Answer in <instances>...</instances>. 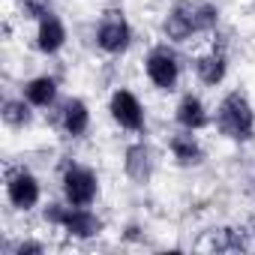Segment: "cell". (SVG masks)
Here are the masks:
<instances>
[{"label": "cell", "mask_w": 255, "mask_h": 255, "mask_svg": "<svg viewBox=\"0 0 255 255\" xmlns=\"http://www.w3.org/2000/svg\"><path fill=\"white\" fill-rule=\"evenodd\" d=\"M210 126L219 132V138L234 141V144H246L255 138V105L249 102V96L243 90H228L216 102Z\"/></svg>", "instance_id": "1"}, {"label": "cell", "mask_w": 255, "mask_h": 255, "mask_svg": "<svg viewBox=\"0 0 255 255\" xmlns=\"http://www.w3.org/2000/svg\"><path fill=\"white\" fill-rule=\"evenodd\" d=\"M144 78L153 90L159 93H174L180 87V78H183V66H180V57L177 51L171 48V42H162V45H153L147 54H144Z\"/></svg>", "instance_id": "2"}, {"label": "cell", "mask_w": 255, "mask_h": 255, "mask_svg": "<svg viewBox=\"0 0 255 255\" xmlns=\"http://www.w3.org/2000/svg\"><path fill=\"white\" fill-rule=\"evenodd\" d=\"M93 42L105 57H123L135 42V30L120 9H108L99 15V21L93 27Z\"/></svg>", "instance_id": "3"}, {"label": "cell", "mask_w": 255, "mask_h": 255, "mask_svg": "<svg viewBox=\"0 0 255 255\" xmlns=\"http://www.w3.org/2000/svg\"><path fill=\"white\" fill-rule=\"evenodd\" d=\"M99 174L90 165H81L75 159H69L60 171V195L66 204L72 207H93L99 198Z\"/></svg>", "instance_id": "4"}, {"label": "cell", "mask_w": 255, "mask_h": 255, "mask_svg": "<svg viewBox=\"0 0 255 255\" xmlns=\"http://www.w3.org/2000/svg\"><path fill=\"white\" fill-rule=\"evenodd\" d=\"M108 117L114 120L117 129L123 132H144L147 129V105L132 87H114L108 96Z\"/></svg>", "instance_id": "5"}, {"label": "cell", "mask_w": 255, "mask_h": 255, "mask_svg": "<svg viewBox=\"0 0 255 255\" xmlns=\"http://www.w3.org/2000/svg\"><path fill=\"white\" fill-rule=\"evenodd\" d=\"M6 201L18 213H30L42 207V180L24 165L6 168Z\"/></svg>", "instance_id": "6"}, {"label": "cell", "mask_w": 255, "mask_h": 255, "mask_svg": "<svg viewBox=\"0 0 255 255\" xmlns=\"http://www.w3.org/2000/svg\"><path fill=\"white\" fill-rule=\"evenodd\" d=\"M159 30H162V39L171 45H186V42H192V36H201L198 24H195V0H177L165 12Z\"/></svg>", "instance_id": "7"}, {"label": "cell", "mask_w": 255, "mask_h": 255, "mask_svg": "<svg viewBox=\"0 0 255 255\" xmlns=\"http://www.w3.org/2000/svg\"><path fill=\"white\" fill-rule=\"evenodd\" d=\"M90 123H93V114H90V105L81 96H69L57 105V126L66 138L81 141L90 132Z\"/></svg>", "instance_id": "8"}, {"label": "cell", "mask_w": 255, "mask_h": 255, "mask_svg": "<svg viewBox=\"0 0 255 255\" xmlns=\"http://www.w3.org/2000/svg\"><path fill=\"white\" fill-rule=\"evenodd\" d=\"M69 42V27L66 21L57 15V12H48L45 18L36 21V30H33V45L42 57H57Z\"/></svg>", "instance_id": "9"}, {"label": "cell", "mask_w": 255, "mask_h": 255, "mask_svg": "<svg viewBox=\"0 0 255 255\" xmlns=\"http://www.w3.org/2000/svg\"><path fill=\"white\" fill-rule=\"evenodd\" d=\"M123 174L135 186H144L156 174V150L147 141H132L123 150Z\"/></svg>", "instance_id": "10"}, {"label": "cell", "mask_w": 255, "mask_h": 255, "mask_svg": "<svg viewBox=\"0 0 255 255\" xmlns=\"http://www.w3.org/2000/svg\"><path fill=\"white\" fill-rule=\"evenodd\" d=\"M102 228H105V222H102L99 213H93L90 207H72V204H69V207H66V216H63V222H60L57 231H63L69 240L87 243V240L99 237Z\"/></svg>", "instance_id": "11"}, {"label": "cell", "mask_w": 255, "mask_h": 255, "mask_svg": "<svg viewBox=\"0 0 255 255\" xmlns=\"http://www.w3.org/2000/svg\"><path fill=\"white\" fill-rule=\"evenodd\" d=\"M168 153H171V162L177 168H198L207 159V150H204V144L198 141V135L192 129L171 132L168 135Z\"/></svg>", "instance_id": "12"}, {"label": "cell", "mask_w": 255, "mask_h": 255, "mask_svg": "<svg viewBox=\"0 0 255 255\" xmlns=\"http://www.w3.org/2000/svg\"><path fill=\"white\" fill-rule=\"evenodd\" d=\"M174 123L180 129H192V132H201L213 123V111L207 108V102L198 96V93H183L174 105Z\"/></svg>", "instance_id": "13"}, {"label": "cell", "mask_w": 255, "mask_h": 255, "mask_svg": "<svg viewBox=\"0 0 255 255\" xmlns=\"http://www.w3.org/2000/svg\"><path fill=\"white\" fill-rule=\"evenodd\" d=\"M21 96H24L36 111H48V108H54L57 99H60V81H57L54 75H48V72L33 75V78H27V81L21 84Z\"/></svg>", "instance_id": "14"}, {"label": "cell", "mask_w": 255, "mask_h": 255, "mask_svg": "<svg viewBox=\"0 0 255 255\" xmlns=\"http://www.w3.org/2000/svg\"><path fill=\"white\" fill-rule=\"evenodd\" d=\"M192 69H195V78H198L204 87H219V84L228 78V54L213 45V48H207V51H201V54L195 57Z\"/></svg>", "instance_id": "15"}, {"label": "cell", "mask_w": 255, "mask_h": 255, "mask_svg": "<svg viewBox=\"0 0 255 255\" xmlns=\"http://www.w3.org/2000/svg\"><path fill=\"white\" fill-rule=\"evenodd\" d=\"M0 117H3V126H6V129L24 132V129H30L33 120H36V108H33L24 96H6L3 105H0Z\"/></svg>", "instance_id": "16"}, {"label": "cell", "mask_w": 255, "mask_h": 255, "mask_svg": "<svg viewBox=\"0 0 255 255\" xmlns=\"http://www.w3.org/2000/svg\"><path fill=\"white\" fill-rule=\"evenodd\" d=\"M219 21H222V9L210 0H195V24H198V33L201 36H210L219 30Z\"/></svg>", "instance_id": "17"}, {"label": "cell", "mask_w": 255, "mask_h": 255, "mask_svg": "<svg viewBox=\"0 0 255 255\" xmlns=\"http://www.w3.org/2000/svg\"><path fill=\"white\" fill-rule=\"evenodd\" d=\"M45 249H48V243L45 240H33V237H21L12 246H6L9 255H42Z\"/></svg>", "instance_id": "18"}, {"label": "cell", "mask_w": 255, "mask_h": 255, "mask_svg": "<svg viewBox=\"0 0 255 255\" xmlns=\"http://www.w3.org/2000/svg\"><path fill=\"white\" fill-rule=\"evenodd\" d=\"M66 201H45L42 204V222L45 225H51V228H60V222H63V216H66Z\"/></svg>", "instance_id": "19"}]
</instances>
